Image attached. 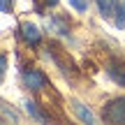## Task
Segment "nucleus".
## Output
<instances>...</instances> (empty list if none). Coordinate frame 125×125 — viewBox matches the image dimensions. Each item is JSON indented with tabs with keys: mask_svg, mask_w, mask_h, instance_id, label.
Wrapping results in <instances>:
<instances>
[{
	"mask_svg": "<svg viewBox=\"0 0 125 125\" xmlns=\"http://www.w3.org/2000/svg\"><path fill=\"white\" fill-rule=\"evenodd\" d=\"M102 121L116 123V125L118 123H125V95L109 100V102L102 107Z\"/></svg>",
	"mask_w": 125,
	"mask_h": 125,
	"instance_id": "nucleus-1",
	"label": "nucleus"
},
{
	"mask_svg": "<svg viewBox=\"0 0 125 125\" xmlns=\"http://www.w3.org/2000/svg\"><path fill=\"white\" fill-rule=\"evenodd\" d=\"M107 74L114 83L123 86L125 88V60H118V58H111L107 62Z\"/></svg>",
	"mask_w": 125,
	"mask_h": 125,
	"instance_id": "nucleus-2",
	"label": "nucleus"
},
{
	"mask_svg": "<svg viewBox=\"0 0 125 125\" xmlns=\"http://www.w3.org/2000/svg\"><path fill=\"white\" fill-rule=\"evenodd\" d=\"M21 76H23V83H26L30 90H42V88H44V83H46V76L42 74L40 70H32V67L23 70Z\"/></svg>",
	"mask_w": 125,
	"mask_h": 125,
	"instance_id": "nucleus-3",
	"label": "nucleus"
},
{
	"mask_svg": "<svg viewBox=\"0 0 125 125\" xmlns=\"http://www.w3.org/2000/svg\"><path fill=\"white\" fill-rule=\"evenodd\" d=\"M21 37L26 40V44H32V46H37L42 42V32L37 30V26H32V23H23L21 26Z\"/></svg>",
	"mask_w": 125,
	"mask_h": 125,
	"instance_id": "nucleus-4",
	"label": "nucleus"
},
{
	"mask_svg": "<svg viewBox=\"0 0 125 125\" xmlns=\"http://www.w3.org/2000/svg\"><path fill=\"white\" fill-rule=\"evenodd\" d=\"M95 5H97L100 14L104 19H111V16H116V9L121 5V0H95Z\"/></svg>",
	"mask_w": 125,
	"mask_h": 125,
	"instance_id": "nucleus-5",
	"label": "nucleus"
},
{
	"mask_svg": "<svg viewBox=\"0 0 125 125\" xmlns=\"http://www.w3.org/2000/svg\"><path fill=\"white\" fill-rule=\"evenodd\" d=\"M72 109H74V114L79 116V121H83V123H90V125L95 123V116L90 114V109H88V107H83L81 102H72Z\"/></svg>",
	"mask_w": 125,
	"mask_h": 125,
	"instance_id": "nucleus-6",
	"label": "nucleus"
},
{
	"mask_svg": "<svg viewBox=\"0 0 125 125\" xmlns=\"http://www.w3.org/2000/svg\"><path fill=\"white\" fill-rule=\"evenodd\" d=\"M46 28H49L51 32H58V35H67V32H70V30H67V26L60 21L58 16H51V19H46Z\"/></svg>",
	"mask_w": 125,
	"mask_h": 125,
	"instance_id": "nucleus-7",
	"label": "nucleus"
},
{
	"mask_svg": "<svg viewBox=\"0 0 125 125\" xmlns=\"http://www.w3.org/2000/svg\"><path fill=\"white\" fill-rule=\"evenodd\" d=\"M114 26H116L118 30H123V28H125V0H121V5H118V9H116Z\"/></svg>",
	"mask_w": 125,
	"mask_h": 125,
	"instance_id": "nucleus-8",
	"label": "nucleus"
},
{
	"mask_svg": "<svg viewBox=\"0 0 125 125\" xmlns=\"http://www.w3.org/2000/svg\"><path fill=\"white\" fill-rule=\"evenodd\" d=\"M26 111L30 114V116L35 118V121H40V123H46V121H49V118H46L44 114H42L40 109H37V104H35V102H26Z\"/></svg>",
	"mask_w": 125,
	"mask_h": 125,
	"instance_id": "nucleus-9",
	"label": "nucleus"
},
{
	"mask_svg": "<svg viewBox=\"0 0 125 125\" xmlns=\"http://www.w3.org/2000/svg\"><path fill=\"white\" fill-rule=\"evenodd\" d=\"M70 5L76 12H86V9H88V0H70Z\"/></svg>",
	"mask_w": 125,
	"mask_h": 125,
	"instance_id": "nucleus-10",
	"label": "nucleus"
},
{
	"mask_svg": "<svg viewBox=\"0 0 125 125\" xmlns=\"http://www.w3.org/2000/svg\"><path fill=\"white\" fill-rule=\"evenodd\" d=\"M0 67H2L0 74H5V70H7V58H5V56H0Z\"/></svg>",
	"mask_w": 125,
	"mask_h": 125,
	"instance_id": "nucleus-11",
	"label": "nucleus"
},
{
	"mask_svg": "<svg viewBox=\"0 0 125 125\" xmlns=\"http://www.w3.org/2000/svg\"><path fill=\"white\" fill-rule=\"evenodd\" d=\"M9 9H12V0H2V12L7 14Z\"/></svg>",
	"mask_w": 125,
	"mask_h": 125,
	"instance_id": "nucleus-12",
	"label": "nucleus"
},
{
	"mask_svg": "<svg viewBox=\"0 0 125 125\" xmlns=\"http://www.w3.org/2000/svg\"><path fill=\"white\" fill-rule=\"evenodd\" d=\"M46 5H49V7H53V5H58V0H44Z\"/></svg>",
	"mask_w": 125,
	"mask_h": 125,
	"instance_id": "nucleus-13",
	"label": "nucleus"
}]
</instances>
